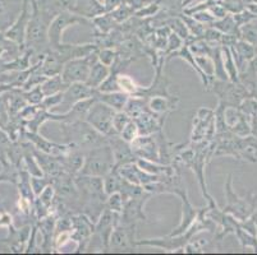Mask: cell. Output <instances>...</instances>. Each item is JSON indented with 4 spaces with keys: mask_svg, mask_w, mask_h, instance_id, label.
<instances>
[{
    "mask_svg": "<svg viewBox=\"0 0 257 255\" xmlns=\"http://www.w3.org/2000/svg\"><path fill=\"white\" fill-rule=\"evenodd\" d=\"M93 222L85 213L72 214V241L76 242V252H85L93 232Z\"/></svg>",
    "mask_w": 257,
    "mask_h": 255,
    "instance_id": "obj_10",
    "label": "cell"
},
{
    "mask_svg": "<svg viewBox=\"0 0 257 255\" xmlns=\"http://www.w3.org/2000/svg\"><path fill=\"white\" fill-rule=\"evenodd\" d=\"M132 120L130 115L125 111H115L113 115V120H111V125L115 132V134H120V132L124 129V126L127 125L130 121Z\"/></svg>",
    "mask_w": 257,
    "mask_h": 255,
    "instance_id": "obj_28",
    "label": "cell"
},
{
    "mask_svg": "<svg viewBox=\"0 0 257 255\" xmlns=\"http://www.w3.org/2000/svg\"><path fill=\"white\" fill-rule=\"evenodd\" d=\"M82 23H88L87 18H83L78 14H74L72 12L64 11L60 12L53 18V21L49 25L48 37L50 49L59 48L63 44V35L69 27L76 25H82Z\"/></svg>",
    "mask_w": 257,
    "mask_h": 255,
    "instance_id": "obj_6",
    "label": "cell"
},
{
    "mask_svg": "<svg viewBox=\"0 0 257 255\" xmlns=\"http://www.w3.org/2000/svg\"><path fill=\"white\" fill-rule=\"evenodd\" d=\"M51 184V180L49 177H46L45 175L44 176H31V186L32 190H34L35 196L39 195L44 189L46 188L48 185Z\"/></svg>",
    "mask_w": 257,
    "mask_h": 255,
    "instance_id": "obj_33",
    "label": "cell"
},
{
    "mask_svg": "<svg viewBox=\"0 0 257 255\" xmlns=\"http://www.w3.org/2000/svg\"><path fill=\"white\" fill-rule=\"evenodd\" d=\"M109 74H110V67H106V65H104L102 63H100L99 60H96V62L92 64V67H91L90 74H88V78L87 81H86V83H87L91 88L97 90V88L104 83L105 79L109 77Z\"/></svg>",
    "mask_w": 257,
    "mask_h": 255,
    "instance_id": "obj_22",
    "label": "cell"
},
{
    "mask_svg": "<svg viewBox=\"0 0 257 255\" xmlns=\"http://www.w3.org/2000/svg\"><path fill=\"white\" fill-rule=\"evenodd\" d=\"M95 98H96L97 101L111 107L114 111H123L125 105H127L130 96L120 92V91H114V92H99L97 91Z\"/></svg>",
    "mask_w": 257,
    "mask_h": 255,
    "instance_id": "obj_21",
    "label": "cell"
},
{
    "mask_svg": "<svg viewBox=\"0 0 257 255\" xmlns=\"http://www.w3.org/2000/svg\"><path fill=\"white\" fill-rule=\"evenodd\" d=\"M124 198L119 191L115 193H111L106 196V203H105V207L109 210L114 212V213L120 214L123 208H124Z\"/></svg>",
    "mask_w": 257,
    "mask_h": 255,
    "instance_id": "obj_26",
    "label": "cell"
},
{
    "mask_svg": "<svg viewBox=\"0 0 257 255\" xmlns=\"http://www.w3.org/2000/svg\"><path fill=\"white\" fill-rule=\"evenodd\" d=\"M118 53L113 48H101L97 50V60L106 67H111L116 60Z\"/></svg>",
    "mask_w": 257,
    "mask_h": 255,
    "instance_id": "obj_29",
    "label": "cell"
},
{
    "mask_svg": "<svg viewBox=\"0 0 257 255\" xmlns=\"http://www.w3.org/2000/svg\"><path fill=\"white\" fill-rule=\"evenodd\" d=\"M74 184L79 194L81 213H85L95 223L104 212L106 203V193L104 190L102 177L76 175Z\"/></svg>",
    "mask_w": 257,
    "mask_h": 255,
    "instance_id": "obj_1",
    "label": "cell"
},
{
    "mask_svg": "<svg viewBox=\"0 0 257 255\" xmlns=\"http://www.w3.org/2000/svg\"><path fill=\"white\" fill-rule=\"evenodd\" d=\"M96 60L97 51H95V53L90 54L85 58H77V59H72L64 63L62 72H60L63 81L67 84L78 83V82H85L86 83L91 67Z\"/></svg>",
    "mask_w": 257,
    "mask_h": 255,
    "instance_id": "obj_8",
    "label": "cell"
},
{
    "mask_svg": "<svg viewBox=\"0 0 257 255\" xmlns=\"http://www.w3.org/2000/svg\"><path fill=\"white\" fill-rule=\"evenodd\" d=\"M181 200H182L181 221H179L178 226H175V227L170 231L169 233L170 236H178V235H182L183 232H186V231L191 227V224L195 222V219L197 218L198 213H200L201 208L195 207V205L191 203L188 193L183 194V195L181 196Z\"/></svg>",
    "mask_w": 257,
    "mask_h": 255,
    "instance_id": "obj_17",
    "label": "cell"
},
{
    "mask_svg": "<svg viewBox=\"0 0 257 255\" xmlns=\"http://www.w3.org/2000/svg\"><path fill=\"white\" fill-rule=\"evenodd\" d=\"M68 86L69 84H67L63 81L62 76H60V74H57V76L49 77V78L41 84V90H43L44 95L50 96L55 95V93L63 92Z\"/></svg>",
    "mask_w": 257,
    "mask_h": 255,
    "instance_id": "obj_25",
    "label": "cell"
},
{
    "mask_svg": "<svg viewBox=\"0 0 257 255\" xmlns=\"http://www.w3.org/2000/svg\"><path fill=\"white\" fill-rule=\"evenodd\" d=\"M107 143L110 146L114 156V167H120L123 165H127L131 162H136V156L133 153L131 143L125 142L119 134L111 135L107 138Z\"/></svg>",
    "mask_w": 257,
    "mask_h": 255,
    "instance_id": "obj_15",
    "label": "cell"
},
{
    "mask_svg": "<svg viewBox=\"0 0 257 255\" xmlns=\"http://www.w3.org/2000/svg\"><path fill=\"white\" fill-rule=\"evenodd\" d=\"M30 4H31L32 11L27 30H26L25 48L26 50H30L32 54H36L39 56L45 55L50 50L48 30L51 21L39 11L35 0H30Z\"/></svg>",
    "mask_w": 257,
    "mask_h": 255,
    "instance_id": "obj_3",
    "label": "cell"
},
{
    "mask_svg": "<svg viewBox=\"0 0 257 255\" xmlns=\"http://www.w3.org/2000/svg\"><path fill=\"white\" fill-rule=\"evenodd\" d=\"M114 166L115 163H114L113 151L107 143L85 152V161L77 175L104 177L113 170Z\"/></svg>",
    "mask_w": 257,
    "mask_h": 255,
    "instance_id": "obj_4",
    "label": "cell"
},
{
    "mask_svg": "<svg viewBox=\"0 0 257 255\" xmlns=\"http://www.w3.org/2000/svg\"><path fill=\"white\" fill-rule=\"evenodd\" d=\"M60 133L64 138L65 144L81 151H88L95 147L107 144V138L92 128L86 120L60 123Z\"/></svg>",
    "mask_w": 257,
    "mask_h": 255,
    "instance_id": "obj_2",
    "label": "cell"
},
{
    "mask_svg": "<svg viewBox=\"0 0 257 255\" xmlns=\"http://www.w3.org/2000/svg\"><path fill=\"white\" fill-rule=\"evenodd\" d=\"M97 90L95 88H91L87 83L85 82H78V83H72L69 84L68 87L65 88L64 92H63V102L60 105V107H65L68 110L73 106L74 104L79 101H83V100H87V98H92L96 95ZM65 110V111H67Z\"/></svg>",
    "mask_w": 257,
    "mask_h": 255,
    "instance_id": "obj_14",
    "label": "cell"
},
{
    "mask_svg": "<svg viewBox=\"0 0 257 255\" xmlns=\"http://www.w3.org/2000/svg\"><path fill=\"white\" fill-rule=\"evenodd\" d=\"M172 58H179V59H182V60H184L186 63H188V64L191 65V68H192L196 73H197V76H198V78H200L201 83H202V86H204V90H206V91L209 90L210 79L207 78V77L205 76L204 73H202V70L200 69L197 62H196L195 55L191 53V50H189L188 46H187L186 44H184V45L182 46L179 50H177V51H174L173 54H170V55L167 58V62H168V60L172 59Z\"/></svg>",
    "mask_w": 257,
    "mask_h": 255,
    "instance_id": "obj_20",
    "label": "cell"
},
{
    "mask_svg": "<svg viewBox=\"0 0 257 255\" xmlns=\"http://www.w3.org/2000/svg\"><path fill=\"white\" fill-rule=\"evenodd\" d=\"M120 214L114 213L107 208H105L104 212L100 214L93 224V232L90 237L86 251L88 252H105L109 251V240L113 228L115 227L119 222Z\"/></svg>",
    "mask_w": 257,
    "mask_h": 255,
    "instance_id": "obj_5",
    "label": "cell"
},
{
    "mask_svg": "<svg viewBox=\"0 0 257 255\" xmlns=\"http://www.w3.org/2000/svg\"><path fill=\"white\" fill-rule=\"evenodd\" d=\"M153 194L146 193L142 196L130 198L124 202V208L119 216V222L123 223H139L140 221H146L147 217L145 213V205L150 200Z\"/></svg>",
    "mask_w": 257,
    "mask_h": 255,
    "instance_id": "obj_11",
    "label": "cell"
},
{
    "mask_svg": "<svg viewBox=\"0 0 257 255\" xmlns=\"http://www.w3.org/2000/svg\"><path fill=\"white\" fill-rule=\"evenodd\" d=\"M21 93H22L27 105H40L45 97L43 90H41V86H36V87L27 91H21Z\"/></svg>",
    "mask_w": 257,
    "mask_h": 255,
    "instance_id": "obj_27",
    "label": "cell"
},
{
    "mask_svg": "<svg viewBox=\"0 0 257 255\" xmlns=\"http://www.w3.org/2000/svg\"><path fill=\"white\" fill-rule=\"evenodd\" d=\"M30 17H31V11H30V0H23L22 9H21L18 17L16 18L15 22L12 23L6 30L4 35L7 39L13 41L16 45L25 46V37L27 25H29Z\"/></svg>",
    "mask_w": 257,
    "mask_h": 255,
    "instance_id": "obj_12",
    "label": "cell"
},
{
    "mask_svg": "<svg viewBox=\"0 0 257 255\" xmlns=\"http://www.w3.org/2000/svg\"><path fill=\"white\" fill-rule=\"evenodd\" d=\"M119 135H120V137L123 138L125 142H128V143H132L133 140L140 137V130H139V126H137L136 121L132 119V120H131L130 123L124 126V129L121 130L120 134Z\"/></svg>",
    "mask_w": 257,
    "mask_h": 255,
    "instance_id": "obj_30",
    "label": "cell"
},
{
    "mask_svg": "<svg viewBox=\"0 0 257 255\" xmlns=\"http://www.w3.org/2000/svg\"><path fill=\"white\" fill-rule=\"evenodd\" d=\"M114 112L115 111L111 107H109L107 105L102 104V102L96 100V101L93 102L92 106H91V109L88 110L85 120L92 128H95L97 132L101 133L106 138H109L111 135H115L113 125H111Z\"/></svg>",
    "mask_w": 257,
    "mask_h": 255,
    "instance_id": "obj_9",
    "label": "cell"
},
{
    "mask_svg": "<svg viewBox=\"0 0 257 255\" xmlns=\"http://www.w3.org/2000/svg\"><path fill=\"white\" fill-rule=\"evenodd\" d=\"M0 227H7L8 228V232H12V231L16 230L15 224H13V217H12L11 213H8L4 209L0 213Z\"/></svg>",
    "mask_w": 257,
    "mask_h": 255,
    "instance_id": "obj_34",
    "label": "cell"
},
{
    "mask_svg": "<svg viewBox=\"0 0 257 255\" xmlns=\"http://www.w3.org/2000/svg\"><path fill=\"white\" fill-rule=\"evenodd\" d=\"M183 45V40H182L178 35H175L174 32H170V35L168 36L167 46H165V55H170V54H173L174 51L179 50Z\"/></svg>",
    "mask_w": 257,
    "mask_h": 255,
    "instance_id": "obj_32",
    "label": "cell"
},
{
    "mask_svg": "<svg viewBox=\"0 0 257 255\" xmlns=\"http://www.w3.org/2000/svg\"><path fill=\"white\" fill-rule=\"evenodd\" d=\"M116 86H118V90L120 91V92L125 93V95H128L130 97L139 95L142 87V86H140V84L135 81V78H132V77L128 76V74L123 73H119L118 76H116Z\"/></svg>",
    "mask_w": 257,
    "mask_h": 255,
    "instance_id": "obj_23",
    "label": "cell"
},
{
    "mask_svg": "<svg viewBox=\"0 0 257 255\" xmlns=\"http://www.w3.org/2000/svg\"><path fill=\"white\" fill-rule=\"evenodd\" d=\"M63 92H64V91H63ZM63 92L45 96L43 102L40 104V107L44 110H49V111H50L51 109H54V107H60V105H62L63 102Z\"/></svg>",
    "mask_w": 257,
    "mask_h": 255,
    "instance_id": "obj_31",
    "label": "cell"
},
{
    "mask_svg": "<svg viewBox=\"0 0 257 255\" xmlns=\"http://www.w3.org/2000/svg\"><path fill=\"white\" fill-rule=\"evenodd\" d=\"M23 0H0V28L9 27L18 17Z\"/></svg>",
    "mask_w": 257,
    "mask_h": 255,
    "instance_id": "obj_19",
    "label": "cell"
},
{
    "mask_svg": "<svg viewBox=\"0 0 257 255\" xmlns=\"http://www.w3.org/2000/svg\"><path fill=\"white\" fill-rule=\"evenodd\" d=\"M23 134H25L26 139L34 146V148H36L40 152H44V153L51 154V156H62V154L67 153L69 148H71L68 144H60L51 142V140L43 137L40 133H32L26 130V132H23Z\"/></svg>",
    "mask_w": 257,
    "mask_h": 255,
    "instance_id": "obj_16",
    "label": "cell"
},
{
    "mask_svg": "<svg viewBox=\"0 0 257 255\" xmlns=\"http://www.w3.org/2000/svg\"><path fill=\"white\" fill-rule=\"evenodd\" d=\"M123 181H124V179L120 176L118 168L113 167V170L109 174L102 177V184H104V190L106 195L120 190Z\"/></svg>",
    "mask_w": 257,
    "mask_h": 255,
    "instance_id": "obj_24",
    "label": "cell"
},
{
    "mask_svg": "<svg viewBox=\"0 0 257 255\" xmlns=\"http://www.w3.org/2000/svg\"><path fill=\"white\" fill-rule=\"evenodd\" d=\"M178 102L179 98L177 96H172V97L153 96V97L147 98V109L150 112H153L154 115L168 118L170 115V112L177 110Z\"/></svg>",
    "mask_w": 257,
    "mask_h": 255,
    "instance_id": "obj_18",
    "label": "cell"
},
{
    "mask_svg": "<svg viewBox=\"0 0 257 255\" xmlns=\"http://www.w3.org/2000/svg\"><path fill=\"white\" fill-rule=\"evenodd\" d=\"M132 151L136 158H144V160L155 161L160 162L159 160V144L156 139V134L151 135H140L139 138L133 140L131 143Z\"/></svg>",
    "mask_w": 257,
    "mask_h": 255,
    "instance_id": "obj_13",
    "label": "cell"
},
{
    "mask_svg": "<svg viewBox=\"0 0 257 255\" xmlns=\"http://www.w3.org/2000/svg\"><path fill=\"white\" fill-rule=\"evenodd\" d=\"M137 223L118 222L109 240V251L133 252L137 249Z\"/></svg>",
    "mask_w": 257,
    "mask_h": 255,
    "instance_id": "obj_7",
    "label": "cell"
}]
</instances>
